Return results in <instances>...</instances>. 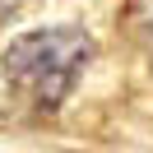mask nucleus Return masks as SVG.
<instances>
[{
    "mask_svg": "<svg viewBox=\"0 0 153 153\" xmlns=\"http://www.w3.org/2000/svg\"><path fill=\"white\" fill-rule=\"evenodd\" d=\"M88 56H93V42H88L84 28H70V23L37 28L5 51V84L23 107L56 111L74 93Z\"/></svg>",
    "mask_w": 153,
    "mask_h": 153,
    "instance_id": "nucleus-1",
    "label": "nucleus"
}]
</instances>
